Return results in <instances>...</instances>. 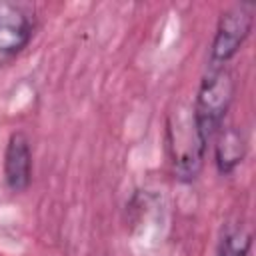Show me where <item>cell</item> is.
I'll return each mask as SVG.
<instances>
[{"instance_id":"obj_1","label":"cell","mask_w":256,"mask_h":256,"mask_svg":"<svg viewBox=\"0 0 256 256\" xmlns=\"http://www.w3.org/2000/svg\"><path fill=\"white\" fill-rule=\"evenodd\" d=\"M234 76L226 66H212L208 64L200 88L196 94V104L192 108L194 122L198 132L208 142L216 132L222 128L224 116L232 104L234 96Z\"/></svg>"},{"instance_id":"obj_2","label":"cell","mask_w":256,"mask_h":256,"mask_svg":"<svg viewBox=\"0 0 256 256\" xmlns=\"http://www.w3.org/2000/svg\"><path fill=\"white\" fill-rule=\"evenodd\" d=\"M170 152L174 162V172L180 180H194L202 168L206 140L198 132L194 114L190 110L178 112L176 120L168 124Z\"/></svg>"},{"instance_id":"obj_3","label":"cell","mask_w":256,"mask_h":256,"mask_svg":"<svg viewBox=\"0 0 256 256\" xmlns=\"http://www.w3.org/2000/svg\"><path fill=\"white\" fill-rule=\"evenodd\" d=\"M252 24H254V10L250 4H236L224 10L218 18L208 64L226 66V62L240 50V46L248 38Z\"/></svg>"},{"instance_id":"obj_4","label":"cell","mask_w":256,"mask_h":256,"mask_svg":"<svg viewBox=\"0 0 256 256\" xmlns=\"http://www.w3.org/2000/svg\"><path fill=\"white\" fill-rule=\"evenodd\" d=\"M32 30V18L24 4L0 0V64L28 46Z\"/></svg>"},{"instance_id":"obj_5","label":"cell","mask_w":256,"mask_h":256,"mask_svg":"<svg viewBox=\"0 0 256 256\" xmlns=\"http://www.w3.org/2000/svg\"><path fill=\"white\" fill-rule=\"evenodd\" d=\"M32 178V152L24 132H12L4 154V180L12 192L28 188Z\"/></svg>"},{"instance_id":"obj_6","label":"cell","mask_w":256,"mask_h":256,"mask_svg":"<svg viewBox=\"0 0 256 256\" xmlns=\"http://www.w3.org/2000/svg\"><path fill=\"white\" fill-rule=\"evenodd\" d=\"M216 134H218V140L214 146L216 166H218L220 174H230L244 158V152H246L244 138L234 128H226V130L220 128Z\"/></svg>"},{"instance_id":"obj_7","label":"cell","mask_w":256,"mask_h":256,"mask_svg":"<svg viewBox=\"0 0 256 256\" xmlns=\"http://www.w3.org/2000/svg\"><path fill=\"white\" fill-rule=\"evenodd\" d=\"M252 236L244 226H226L218 242L216 256H248Z\"/></svg>"}]
</instances>
